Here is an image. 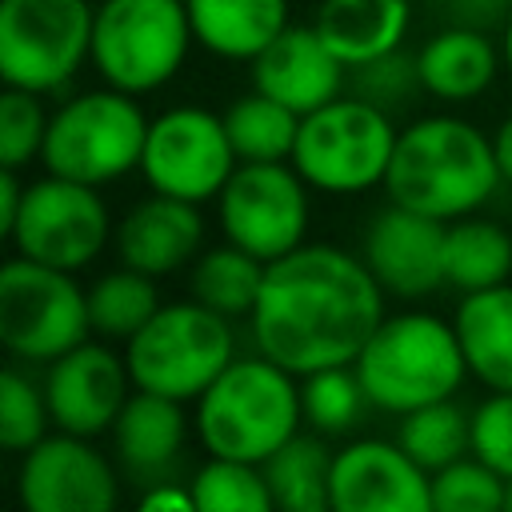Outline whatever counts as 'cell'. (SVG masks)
I'll list each match as a JSON object with an SVG mask.
<instances>
[{"instance_id":"obj_1","label":"cell","mask_w":512,"mask_h":512,"mask_svg":"<svg viewBox=\"0 0 512 512\" xmlns=\"http://www.w3.org/2000/svg\"><path fill=\"white\" fill-rule=\"evenodd\" d=\"M384 296L360 252L304 240L264 268L248 332L256 352L296 376L356 364L384 320Z\"/></svg>"},{"instance_id":"obj_2","label":"cell","mask_w":512,"mask_h":512,"mask_svg":"<svg viewBox=\"0 0 512 512\" xmlns=\"http://www.w3.org/2000/svg\"><path fill=\"white\" fill-rule=\"evenodd\" d=\"M496 184H504V176L492 136H484L472 120L432 112L396 132L392 164L384 176L392 204L448 224L484 208Z\"/></svg>"},{"instance_id":"obj_3","label":"cell","mask_w":512,"mask_h":512,"mask_svg":"<svg viewBox=\"0 0 512 512\" xmlns=\"http://www.w3.org/2000/svg\"><path fill=\"white\" fill-rule=\"evenodd\" d=\"M196 440L208 456L264 464L304 428L300 376L256 356H236L200 396L192 416Z\"/></svg>"},{"instance_id":"obj_4","label":"cell","mask_w":512,"mask_h":512,"mask_svg":"<svg viewBox=\"0 0 512 512\" xmlns=\"http://www.w3.org/2000/svg\"><path fill=\"white\" fill-rule=\"evenodd\" d=\"M352 368L368 392V404L392 416L456 396L468 376V360L452 320H440L432 312L384 316Z\"/></svg>"},{"instance_id":"obj_5","label":"cell","mask_w":512,"mask_h":512,"mask_svg":"<svg viewBox=\"0 0 512 512\" xmlns=\"http://www.w3.org/2000/svg\"><path fill=\"white\" fill-rule=\"evenodd\" d=\"M148 136V116L132 92L112 84L68 96L52 116L40 148L44 172L80 180V184H112L140 168Z\"/></svg>"},{"instance_id":"obj_6","label":"cell","mask_w":512,"mask_h":512,"mask_svg":"<svg viewBox=\"0 0 512 512\" xmlns=\"http://www.w3.org/2000/svg\"><path fill=\"white\" fill-rule=\"evenodd\" d=\"M396 132L400 128L392 124L388 108L340 92L336 100L300 116L292 164L316 192L356 196L384 184Z\"/></svg>"},{"instance_id":"obj_7","label":"cell","mask_w":512,"mask_h":512,"mask_svg":"<svg viewBox=\"0 0 512 512\" xmlns=\"http://www.w3.org/2000/svg\"><path fill=\"white\" fill-rule=\"evenodd\" d=\"M192 40L188 0H96L92 68L120 92L148 96L176 80Z\"/></svg>"},{"instance_id":"obj_8","label":"cell","mask_w":512,"mask_h":512,"mask_svg":"<svg viewBox=\"0 0 512 512\" xmlns=\"http://www.w3.org/2000/svg\"><path fill=\"white\" fill-rule=\"evenodd\" d=\"M124 360L136 388L196 400L236 360L232 320L192 296L160 304L156 316L128 340Z\"/></svg>"},{"instance_id":"obj_9","label":"cell","mask_w":512,"mask_h":512,"mask_svg":"<svg viewBox=\"0 0 512 512\" xmlns=\"http://www.w3.org/2000/svg\"><path fill=\"white\" fill-rule=\"evenodd\" d=\"M88 288L68 272L28 256L0 268V344L24 364H52L88 340Z\"/></svg>"},{"instance_id":"obj_10","label":"cell","mask_w":512,"mask_h":512,"mask_svg":"<svg viewBox=\"0 0 512 512\" xmlns=\"http://www.w3.org/2000/svg\"><path fill=\"white\" fill-rule=\"evenodd\" d=\"M96 0H0V76L12 88L60 92L92 60Z\"/></svg>"},{"instance_id":"obj_11","label":"cell","mask_w":512,"mask_h":512,"mask_svg":"<svg viewBox=\"0 0 512 512\" xmlns=\"http://www.w3.org/2000/svg\"><path fill=\"white\" fill-rule=\"evenodd\" d=\"M308 180L288 160H240L216 196L224 240L272 264L308 240Z\"/></svg>"},{"instance_id":"obj_12","label":"cell","mask_w":512,"mask_h":512,"mask_svg":"<svg viewBox=\"0 0 512 512\" xmlns=\"http://www.w3.org/2000/svg\"><path fill=\"white\" fill-rule=\"evenodd\" d=\"M112 216L96 184H80L56 172L24 184V204L16 224L8 228V244L16 256L80 272L88 268L104 244L112 240Z\"/></svg>"},{"instance_id":"obj_13","label":"cell","mask_w":512,"mask_h":512,"mask_svg":"<svg viewBox=\"0 0 512 512\" xmlns=\"http://www.w3.org/2000/svg\"><path fill=\"white\" fill-rule=\"evenodd\" d=\"M236 164L240 160L220 112L204 104H172L148 120L136 172L152 192L204 204L224 192Z\"/></svg>"},{"instance_id":"obj_14","label":"cell","mask_w":512,"mask_h":512,"mask_svg":"<svg viewBox=\"0 0 512 512\" xmlns=\"http://www.w3.org/2000/svg\"><path fill=\"white\" fill-rule=\"evenodd\" d=\"M16 500L28 512H112L120 500V476L92 436L52 428L20 452Z\"/></svg>"},{"instance_id":"obj_15","label":"cell","mask_w":512,"mask_h":512,"mask_svg":"<svg viewBox=\"0 0 512 512\" xmlns=\"http://www.w3.org/2000/svg\"><path fill=\"white\" fill-rule=\"evenodd\" d=\"M44 400L52 412V428L76 436H104L112 432L120 408L132 396V372L108 340H80L64 356H56L44 372Z\"/></svg>"},{"instance_id":"obj_16","label":"cell","mask_w":512,"mask_h":512,"mask_svg":"<svg viewBox=\"0 0 512 512\" xmlns=\"http://www.w3.org/2000/svg\"><path fill=\"white\" fill-rule=\"evenodd\" d=\"M444 220L392 204L372 212L360 236V260L396 300H424L444 288Z\"/></svg>"},{"instance_id":"obj_17","label":"cell","mask_w":512,"mask_h":512,"mask_svg":"<svg viewBox=\"0 0 512 512\" xmlns=\"http://www.w3.org/2000/svg\"><path fill=\"white\" fill-rule=\"evenodd\" d=\"M332 512H432V472L400 440H352L332 456Z\"/></svg>"},{"instance_id":"obj_18","label":"cell","mask_w":512,"mask_h":512,"mask_svg":"<svg viewBox=\"0 0 512 512\" xmlns=\"http://www.w3.org/2000/svg\"><path fill=\"white\" fill-rule=\"evenodd\" d=\"M252 68V88L268 92L272 100L288 104L292 112L308 116L320 104L336 100L348 80V64L324 44L316 24H288L256 60Z\"/></svg>"},{"instance_id":"obj_19","label":"cell","mask_w":512,"mask_h":512,"mask_svg":"<svg viewBox=\"0 0 512 512\" xmlns=\"http://www.w3.org/2000/svg\"><path fill=\"white\" fill-rule=\"evenodd\" d=\"M112 244H116L120 264L140 268L156 280L172 276L200 256V244H204L200 204L168 196V192H152L116 220Z\"/></svg>"},{"instance_id":"obj_20","label":"cell","mask_w":512,"mask_h":512,"mask_svg":"<svg viewBox=\"0 0 512 512\" xmlns=\"http://www.w3.org/2000/svg\"><path fill=\"white\" fill-rule=\"evenodd\" d=\"M108 436H112L116 460L132 476H140L144 484L164 480V472L180 460L184 440H188L184 400L132 388L128 404L120 408V416H116V424H112Z\"/></svg>"},{"instance_id":"obj_21","label":"cell","mask_w":512,"mask_h":512,"mask_svg":"<svg viewBox=\"0 0 512 512\" xmlns=\"http://www.w3.org/2000/svg\"><path fill=\"white\" fill-rule=\"evenodd\" d=\"M500 64H504V52L480 28H468V24L440 28L416 48L420 88L444 104H468L480 92H488Z\"/></svg>"},{"instance_id":"obj_22","label":"cell","mask_w":512,"mask_h":512,"mask_svg":"<svg viewBox=\"0 0 512 512\" xmlns=\"http://www.w3.org/2000/svg\"><path fill=\"white\" fill-rule=\"evenodd\" d=\"M312 24L352 72L404 48L412 28V0H320Z\"/></svg>"},{"instance_id":"obj_23","label":"cell","mask_w":512,"mask_h":512,"mask_svg":"<svg viewBox=\"0 0 512 512\" xmlns=\"http://www.w3.org/2000/svg\"><path fill=\"white\" fill-rule=\"evenodd\" d=\"M452 328L460 336L468 376L488 392H512V284L460 292Z\"/></svg>"},{"instance_id":"obj_24","label":"cell","mask_w":512,"mask_h":512,"mask_svg":"<svg viewBox=\"0 0 512 512\" xmlns=\"http://www.w3.org/2000/svg\"><path fill=\"white\" fill-rule=\"evenodd\" d=\"M188 16L212 56L256 60L288 28V0H188Z\"/></svg>"},{"instance_id":"obj_25","label":"cell","mask_w":512,"mask_h":512,"mask_svg":"<svg viewBox=\"0 0 512 512\" xmlns=\"http://www.w3.org/2000/svg\"><path fill=\"white\" fill-rule=\"evenodd\" d=\"M512 280V232L484 216H460L444 228V284L480 292Z\"/></svg>"},{"instance_id":"obj_26","label":"cell","mask_w":512,"mask_h":512,"mask_svg":"<svg viewBox=\"0 0 512 512\" xmlns=\"http://www.w3.org/2000/svg\"><path fill=\"white\" fill-rule=\"evenodd\" d=\"M332 456L320 432H296L284 448H276L260 468L268 476L272 500L284 512H320L332 508Z\"/></svg>"},{"instance_id":"obj_27","label":"cell","mask_w":512,"mask_h":512,"mask_svg":"<svg viewBox=\"0 0 512 512\" xmlns=\"http://www.w3.org/2000/svg\"><path fill=\"white\" fill-rule=\"evenodd\" d=\"M264 268H268L264 260H256L252 252H244L232 240H224L216 248H204L192 260V272H188L192 300L208 304L212 312H220L228 320L252 316L260 284H264Z\"/></svg>"},{"instance_id":"obj_28","label":"cell","mask_w":512,"mask_h":512,"mask_svg":"<svg viewBox=\"0 0 512 512\" xmlns=\"http://www.w3.org/2000/svg\"><path fill=\"white\" fill-rule=\"evenodd\" d=\"M160 288H156V276L140 272V268H112V272H100L92 284H88V320H92V332L100 340H132L160 308Z\"/></svg>"},{"instance_id":"obj_29","label":"cell","mask_w":512,"mask_h":512,"mask_svg":"<svg viewBox=\"0 0 512 512\" xmlns=\"http://www.w3.org/2000/svg\"><path fill=\"white\" fill-rule=\"evenodd\" d=\"M224 128L236 148V160H292L300 112L252 88L224 108Z\"/></svg>"},{"instance_id":"obj_30","label":"cell","mask_w":512,"mask_h":512,"mask_svg":"<svg viewBox=\"0 0 512 512\" xmlns=\"http://www.w3.org/2000/svg\"><path fill=\"white\" fill-rule=\"evenodd\" d=\"M396 440L424 472H440L444 464L472 452V412H464L452 396L424 404V408L400 416Z\"/></svg>"},{"instance_id":"obj_31","label":"cell","mask_w":512,"mask_h":512,"mask_svg":"<svg viewBox=\"0 0 512 512\" xmlns=\"http://www.w3.org/2000/svg\"><path fill=\"white\" fill-rule=\"evenodd\" d=\"M300 408H304V428L320 436H344L360 424L368 408V392L352 364H336L300 376Z\"/></svg>"},{"instance_id":"obj_32","label":"cell","mask_w":512,"mask_h":512,"mask_svg":"<svg viewBox=\"0 0 512 512\" xmlns=\"http://www.w3.org/2000/svg\"><path fill=\"white\" fill-rule=\"evenodd\" d=\"M192 496L204 512H272V488L260 464L232 460V456H208L192 472Z\"/></svg>"},{"instance_id":"obj_33","label":"cell","mask_w":512,"mask_h":512,"mask_svg":"<svg viewBox=\"0 0 512 512\" xmlns=\"http://www.w3.org/2000/svg\"><path fill=\"white\" fill-rule=\"evenodd\" d=\"M508 480L476 456H460L432 472V512H500Z\"/></svg>"},{"instance_id":"obj_34","label":"cell","mask_w":512,"mask_h":512,"mask_svg":"<svg viewBox=\"0 0 512 512\" xmlns=\"http://www.w3.org/2000/svg\"><path fill=\"white\" fill-rule=\"evenodd\" d=\"M52 428V412L44 400V384H32L24 372H0V444L8 452H28Z\"/></svg>"},{"instance_id":"obj_35","label":"cell","mask_w":512,"mask_h":512,"mask_svg":"<svg viewBox=\"0 0 512 512\" xmlns=\"http://www.w3.org/2000/svg\"><path fill=\"white\" fill-rule=\"evenodd\" d=\"M48 116L40 92L28 88H4L0 96V164L4 168H28L32 160H40L44 148V132H48Z\"/></svg>"},{"instance_id":"obj_36","label":"cell","mask_w":512,"mask_h":512,"mask_svg":"<svg viewBox=\"0 0 512 512\" xmlns=\"http://www.w3.org/2000/svg\"><path fill=\"white\" fill-rule=\"evenodd\" d=\"M472 456L512 480V392H488L472 408Z\"/></svg>"},{"instance_id":"obj_37","label":"cell","mask_w":512,"mask_h":512,"mask_svg":"<svg viewBox=\"0 0 512 512\" xmlns=\"http://www.w3.org/2000/svg\"><path fill=\"white\" fill-rule=\"evenodd\" d=\"M352 88L356 96L380 104V108H392V104H404L416 88H420V68H416V52L408 56L404 48L380 56V60H368L360 68H352Z\"/></svg>"},{"instance_id":"obj_38","label":"cell","mask_w":512,"mask_h":512,"mask_svg":"<svg viewBox=\"0 0 512 512\" xmlns=\"http://www.w3.org/2000/svg\"><path fill=\"white\" fill-rule=\"evenodd\" d=\"M140 508L144 512H160V508H196V496H192V484H180V480H152L144 492H140Z\"/></svg>"},{"instance_id":"obj_39","label":"cell","mask_w":512,"mask_h":512,"mask_svg":"<svg viewBox=\"0 0 512 512\" xmlns=\"http://www.w3.org/2000/svg\"><path fill=\"white\" fill-rule=\"evenodd\" d=\"M20 204H24V180L16 168H4V176H0V236H8V228L16 224Z\"/></svg>"},{"instance_id":"obj_40","label":"cell","mask_w":512,"mask_h":512,"mask_svg":"<svg viewBox=\"0 0 512 512\" xmlns=\"http://www.w3.org/2000/svg\"><path fill=\"white\" fill-rule=\"evenodd\" d=\"M492 148H496V164H500L504 184H512V108L500 116V124L492 132Z\"/></svg>"},{"instance_id":"obj_41","label":"cell","mask_w":512,"mask_h":512,"mask_svg":"<svg viewBox=\"0 0 512 512\" xmlns=\"http://www.w3.org/2000/svg\"><path fill=\"white\" fill-rule=\"evenodd\" d=\"M500 52H504V68H508V76H512V8H508V16H504V32H500Z\"/></svg>"},{"instance_id":"obj_42","label":"cell","mask_w":512,"mask_h":512,"mask_svg":"<svg viewBox=\"0 0 512 512\" xmlns=\"http://www.w3.org/2000/svg\"><path fill=\"white\" fill-rule=\"evenodd\" d=\"M504 512H512V480H508V488H504Z\"/></svg>"},{"instance_id":"obj_43","label":"cell","mask_w":512,"mask_h":512,"mask_svg":"<svg viewBox=\"0 0 512 512\" xmlns=\"http://www.w3.org/2000/svg\"><path fill=\"white\" fill-rule=\"evenodd\" d=\"M472 4H488V8H492V4H500V0H472Z\"/></svg>"}]
</instances>
